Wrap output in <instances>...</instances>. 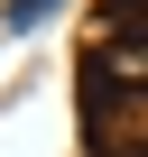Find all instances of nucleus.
<instances>
[{
  "instance_id": "1",
  "label": "nucleus",
  "mask_w": 148,
  "mask_h": 157,
  "mask_svg": "<svg viewBox=\"0 0 148 157\" xmlns=\"http://www.w3.org/2000/svg\"><path fill=\"white\" fill-rule=\"evenodd\" d=\"M65 0H0V28H37V19H56Z\"/></svg>"
}]
</instances>
